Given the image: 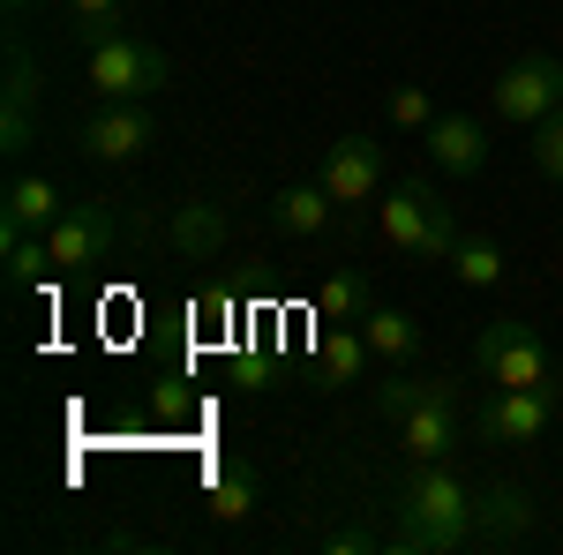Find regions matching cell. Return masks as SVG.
<instances>
[{
	"instance_id": "4316f807",
	"label": "cell",
	"mask_w": 563,
	"mask_h": 555,
	"mask_svg": "<svg viewBox=\"0 0 563 555\" xmlns=\"http://www.w3.org/2000/svg\"><path fill=\"white\" fill-rule=\"evenodd\" d=\"M323 548H331V555H368V548H376V533H361V525H346V533H331Z\"/></svg>"
},
{
	"instance_id": "ba28073f",
	"label": "cell",
	"mask_w": 563,
	"mask_h": 555,
	"mask_svg": "<svg viewBox=\"0 0 563 555\" xmlns=\"http://www.w3.org/2000/svg\"><path fill=\"white\" fill-rule=\"evenodd\" d=\"M556 428V390H496L474 413L481 443H541Z\"/></svg>"
},
{
	"instance_id": "44dd1931",
	"label": "cell",
	"mask_w": 563,
	"mask_h": 555,
	"mask_svg": "<svg viewBox=\"0 0 563 555\" xmlns=\"http://www.w3.org/2000/svg\"><path fill=\"white\" fill-rule=\"evenodd\" d=\"M451 278H459V286H474V293L504 286V248H496L488 233H459V248H451Z\"/></svg>"
},
{
	"instance_id": "e0dca14e",
	"label": "cell",
	"mask_w": 563,
	"mask_h": 555,
	"mask_svg": "<svg viewBox=\"0 0 563 555\" xmlns=\"http://www.w3.org/2000/svg\"><path fill=\"white\" fill-rule=\"evenodd\" d=\"M368 360H376V345L361 338V323H323V338H316V390L361 384Z\"/></svg>"
},
{
	"instance_id": "83f0119b",
	"label": "cell",
	"mask_w": 563,
	"mask_h": 555,
	"mask_svg": "<svg viewBox=\"0 0 563 555\" xmlns=\"http://www.w3.org/2000/svg\"><path fill=\"white\" fill-rule=\"evenodd\" d=\"M23 8H38V0H8V15H23Z\"/></svg>"
},
{
	"instance_id": "d6986e66",
	"label": "cell",
	"mask_w": 563,
	"mask_h": 555,
	"mask_svg": "<svg viewBox=\"0 0 563 555\" xmlns=\"http://www.w3.org/2000/svg\"><path fill=\"white\" fill-rule=\"evenodd\" d=\"M361 338L376 345V360L406 368V360L421 353V323H413L406 308H368V315H361Z\"/></svg>"
},
{
	"instance_id": "ac0fdd59",
	"label": "cell",
	"mask_w": 563,
	"mask_h": 555,
	"mask_svg": "<svg viewBox=\"0 0 563 555\" xmlns=\"http://www.w3.org/2000/svg\"><path fill=\"white\" fill-rule=\"evenodd\" d=\"M459 398H466L459 376H406V368H398V376L376 384V413H384V421H406V413H421V406H459Z\"/></svg>"
},
{
	"instance_id": "30bf717a",
	"label": "cell",
	"mask_w": 563,
	"mask_h": 555,
	"mask_svg": "<svg viewBox=\"0 0 563 555\" xmlns=\"http://www.w3.org/2000/svg\"><path fill=\"white\" fill-rule=\"evenodd\" d=\"M38 135V60L23 45H8V106H0V151L23 158Z\"/></svg>"
},
{
	"instance_id": "9a60e30c",
	"label": "cell",
	"mask_w": 563,
	"mask_h": 555,
	"mask_svg": "<svg viewBox=\"0 0 563 555\" xmlns=\"http://www.w3.org/2000/svg\"><path fill=\"white\" fill-rule=\"evenodd\" d=\"M166 248H174L180 263H211L218 248H225V203H203V196L174 203V218H166Z\"/></svg>"
},
{
	"instance_id": "7a4b0ae2",
	"label": "cell",
	"mask_w": 563,
	"mask_h": 555,
	"mask_svg": "<svg viewBox=\"0 0 563 555\" xmlns=\"http://www.w3.org/2000/svg\"><path fill=\"white\" fill-rule=\"evenodd\" d=\"M376 233L406 263H451V248H459V211H451V196L435 180L406 173V180H390L384 203H376Z\"/></svg>"
},
{
	"instance_id": "7402d4cb",
	"label": "cell",
	"mask_w": 563,
	"mask_h": 555,
	"mask_svg": "<svg viewBox=\"0 0 563 555\" xmlns=\"http://www.w3.org/2000/svg\"><path fill=\"white\" fill-rule=\"evenodd\" d=\"M249 511H256V473L241 466V458H225V466L211 473V518L233 525V518H249Z\"/></svg>"
},
{
	"instance_id": "4fadbf2b",
	"label": "cell",
	"mask_w": 563,
	"mask_h": 555,
	"mask_svg": "<svg viewBox=\"0 0 563 555\" xmlns=\"http://www.w3.org/2000/svg\"><path fill=\"white\" fill-rule=\"evenodd\" d=\"M398 443H406L413 466H451V451L466 443V413L459 406H421V413L398 421Z\"/></svg>"
},
{
	"instance_id": "cb8c5ba5",
	"label": "cell",
	"mask_w": 563,
	"mask_h": 555,
	"mask_svg": "<svg viewBox=\"0 0 563 555\" xmlns=\"http://www.w3.org/2000/svg\"><path fill=\"white\" fill-rule=\"evenodd\" d=\"M68 8V31H76V45H106L113 31H121V0H60Z\"/></svg>"
},
{
	"instance_id": "5bb4252c",
	"label": "cell",
	"mask_w": 563,
	"mask_h": 555,
	"mask_svg": "<svg viewBox=\"0 0 563 555\" xmlns=\"http://www.w3.org/2000/svg\"><path fill=\"white\" fill-rule=\"evenodd\" d=\"M271 225H278V233H294V241H323V233L339 225V203H331V188H323V180H286V188H278V203H271Z\"/></svg>"
},
{
	"instance_id": "ffe728a7",
	"label": "cell",
	"mask_w": 563,
	"mask_h": 555,
	"mask_svg": "<svg viewBox=\"0 0 563 555\" xmlns=\"http://www.w3.org/2000/svg\"><path fill=\"white\" fill-rule=\"evenodd\" d=\"M368 308H376V293H368L361 270H331V278L316 286V323H361Z\"/></svg>"
},
{
	"instance_id": "7c38bea8",
	"label": "cell",
	"mask_w": 563,
	"mask_h": 555,
	"mask_svg": "<svg viewBox=\"0 0 563 555\" xmlns=\"http://www.w3.org/2000/svg\"><path fill=\"white\" fill-rule=\"evenodd\" d=\"M53 225H60V188H53L45 173H15L8 196H0V241H15V233H53Z\"/></svg>"
},
{
	"instance_id": "277c9868",
	"label": "cell",
	"mask_w": 563,
	"mask_h": 555,
	"mask_svg": "<svg viewBox=\"0 0 563 555\" xmlns=\"http://www.w3.org/2000/svg\"><path fill=\"white\" fill-rule=\"evenodd\" d=\"M488 113L511 121V129H541L549 113H563V60L556 53H519L496 68L488 84Z\"/></svg>"
},
{
	"instance_id": "5b68a950",
	"label": "cell",
	"mask_w": 563,
	"mask_h": 555,
	"mask_svg": "<svg viewBox=\"0 0 563 555\" xmlns=\"http://www.w3.org/2000/svg\"><path fill=\"white\" fill-rule=\"evenodd\" d=\"M151 143H158L151 98H98V113L76 121V151H84L90 166H135Z\"/></svg>"
},
{
	"instance_id": "8fae6325",
	"label": "cell",
	"mask_w": 563,
	"mask_h": 555,
	"mask_svg": "<svg viewBox=\"0 0 563 555\" xmlns=\"http://www.w3.org/2000/svg\"><path fill=\"white\" fill-rule=\"evenodd\" d=\"M533 525H541V511H533V496L511 488V480H496V488H481V496H474V541L511 548V541H533Z\"/></svg>"
},
{
	"instance_id": "9c48e42d",
	"label": "cell",
	"mask_w": 563,
	"mask_h": 555,
	"mask_svg": "<svg viewBox=\"0 0 563 555\" xmlns=\"http://www.w3.org/2000/svg\"><path fill=\"white\" fill-rule=\"evenodd\" d=\"M45 241H53V263H60V270H90V263L113 256L121 218L106 211V203H76V211H60V225H53Z\"/></svg>"
},
{
	"instance_id": "2e32d148",
	"label": "cell",
	"mask_w": 563,
	"mask_h": 555,
	"mask_svg": "<svg viewBox=\"0 0 563 555\" xmlns=\"http://www.w3.org/2000/svg\"><path fill=\"white\" fill-rule=\"evenodd\" d=\"M429 143V158L443 173H481L488 166V129H481L474 113H435V129L421 135Z\"/></svg>"
},
{
	"instance_id": "d4e9b609",
	"label": "cell",
	"mask_w": 563,
	"mask_h": 555,
	"mask_svg": "<svg viewBox=\"0 0 563 555\" xmlns=\"http://www.w3.org/2000/svg\"><path fill=\"white\" fill-rule=\"evenodd\" d=\"M384 113H390V129H406V135H429V129H435V98H429L421 84H398Z\"/></svg>"
},
{
	"instance_id": "8992f818",
	"label": "cell",
	"mask_w": 563,
	"mask_h": 555,
	"mask_svg": "<svg viewBox=\"0 0 563 555\" xmlns=\"http://www.w3.org/2000/svg\"><path fill=\"white\" fill-rule=\"evenodd\" d=\"M166 84H174V60L151 38L113 31L106 45H90V90H98V98H158Z\"/></svg>"
},
{
	"instance_id": "52a82bcc",
	"label": "cell",
	"mask_w": 563,
	"mask_h": 555,
	"mask_svg": "<svg viewBox=\"0 0 563 555\" xmlns=\"http://www.w3.org/2000/svg\"><path fill=\"white\" fill-rule=\"evenodd\" d=\"M316 180L331 188L339 211L376 203V196H384V143H376V135H346V143H331L323 166H316Z\"/></svg>"
},
{
	"instance_id": "3957f363",
	"label": "cell",
	"mask_w": 563,
	"mask_h": 555,
	"mask_svg": "<svg viewBox=\"0 0 563 555\" xmlns=\"http://www.w3.org/2000/svg\"><path fill=\"white\" fill-rule=\"evenodd\" d=\"M474 368H481V376H488L496 390H556V360H549L541 331H533V323H519V315H496V323H481Z\"/></svg>"
},
{
	"instance_id": "603a6c76",
	"label": "cell",
	"mask_w": 563,
	"mask_h": 555,
	"mask_svg": "<svg viewBox=\"0 0 563 555\" xmlns=\"http://www.w3.org/2000/svg\"><path fill=\"white\" fill-rule=\"evenodd\" d=\"M0 248H8V286H15V293H31L45 270H60V263H53V241H45V233H15V241H0Z\"/></svg>"
},
{
	"instance_id": "6da1fadb",
	"label": "cell",
	"mask_w": 563,
	"mask_h": 555,
	"mask_svg": "<svg viewBox=\"0 0 563 555\" xmlns=\"http://www.w3.org/2000/svg\"><path fill=\"white\" fill-rule=\"evenodd\" d=\"M474 541V496L451 466H413L406 496H398V533L390 548H421V555H459Z\"/></svg>"
},
{
	"instance_id": "484cf974",
	"label": "cell",
	"mask_w": 563,
	"mask_h": 555,
	"mask_svg": "<svg viewBox=\"0 0 563 555\" xmlns=\"http://www.w3.org/2000/svg\"><path fill=\"white\" fill-rule=\"evenodd\" d=\"M526 151H533L541 180H556V188H563V113H549L541 129H526Z\"/></svg>"
}]
</instances>
